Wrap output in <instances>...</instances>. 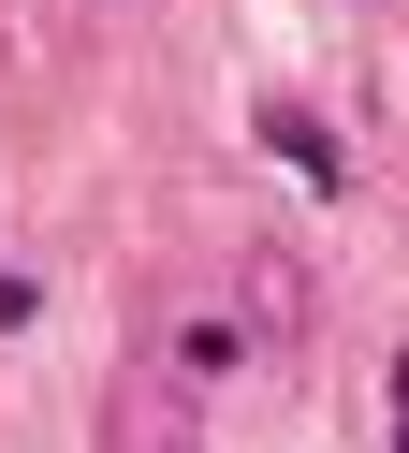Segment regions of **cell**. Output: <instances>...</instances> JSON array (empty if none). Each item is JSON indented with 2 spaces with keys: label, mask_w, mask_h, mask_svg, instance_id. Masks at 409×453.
Wrapping results in <instances>:
<instances>
[{
  "label": "cell",
  "mask_w": 409,
  "mask_h": 453,
  "mask_svg": "<svg viewBox=\"0 0 409 453\" xmlns=\"http://www.w3.org/2000/svg\"><path fill=\"white\" fill-rule=\"evenodd\" d=\"M395 453H409V380H395Z\"/></svg>",
  "instance_id": "obj_3"
},
{
  "label": "cell",
  "mask_w": 409,
  "mask_h": 453,
  "mask_svg": "<svg viewBox=\"0 0 409 453\" xmlns=\"http://www.w3.org/2000/svg\"><path fill=\"white\" fill-rule=\"evenodd\" d=\"M263 147H278L307 190H336V132H321V118H292V103H278V118H263Z\"/></svg>",
  "instance_id": "obj_1"
},
{
  "label": "cell",
  "mask_w": 409,
  "mask_h": 453,
  "mask_svg": "<svg viewBox=\"0 0 409 453\" xmlns=\"http://www.w3.org/2000/svg\"><path fill=\"white\" fill-rule=\"evenodd\" d=\"M175 365H190V380H220V365H249V336H234V322H190V336H175Z\"/></svg>",
  "instance_id": "obj_2"
}]
</instances>
